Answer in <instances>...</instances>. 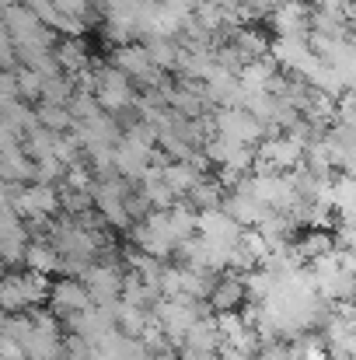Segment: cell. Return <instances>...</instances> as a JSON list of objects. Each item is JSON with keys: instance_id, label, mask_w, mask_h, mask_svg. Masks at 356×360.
Listing matches in <instances>:
<instances>
[{"instance_id": "1", "label": "cell", "mask_w": 356, "mask_h": 360, "mask_svg": "<svg viewBox=\"0 0 356 360\" xmlns=\"http://www.w3.org/2000/svg\"><path fill=\"white\" fill-rule=\"evenodd\" d=\"M53 276L32 273V269H7L0 280V308L4 315H28L42 304H49Z\"/></svg>"}, {"instance_id": "2", "label": "cell", "mask_w": 356, "mask_h": 360, "mask_svg": "<svg viewBox=\"0 0 356 360\" xmlns=\"http://www.w3.org/2000/svg\"><path fill=\"white\" fill-rule=\"evenodd\" d=\"M95 70H98V88H95V98L102 102V109L109 116H122L136 105V84L112 63H98L95 60Z\"/></svg>"}, {"instance_id": "3", "label": "cell", "mask_w": 356, "mask_h": 360, "mask_svg": "<svg viewBox=\"0 0 356 360\" xmlns=\"http://www.w3.org/2000/svg\"><path fill=\"white\" fill-rule=\"evenodd\" d=\"M217 133L220 136H228V140H235V143H244V147H258L269 133H265V126L262 120H255L248 109H217Z\"/></svg>"}, {"instance_id": "4", "label": "cell", "mask_w": 356, "mask_h": 360, "mask_svg": "<svg viewBox=\"0 0 356 360\" xmlns=\"http://www.w3.org/2000/svg\"><path fill=\"white\" fill-rule=\"evenodd\" d=\"M95 304L88 283L81 276H56L53 280V294H49V308L60 315V319H70V315H81Z\"/></svg>"}, {"instance_id": "5", "label": "cell", "mask_w": 356, "mask_h": 360, "mask_svg": "<svg viewBox=\"0 0 356 360\" xmlns=\"http://www.w3.org/2000/svg\"><path fill=\"white\" fill-rule=\"evenodd\" d=\"M276 39H311V21H315V4L308 0H290L269 14Z\"/></svg>"}, {"instance_id": "6", "label": "cell", "mask_w": 356, "mask_h": 360, "mask_svg": "<svg viewBox=\"0 0 356 360\" xmlns=\"http://www.w3.org/2000/svg\"><path fill=\"white\" fill-rule=\"evenodd\" d=\"M224 210L235 217L241 228H258L265 217H269V207L251 193V186H248V179L237 186V189H231L228 193V200H224Z\"/></svg>"}, {"instance_id": "7", "label": "cell", "mask_w": 356, "mask_h": 360, "mask_svg": "<svg viewBox=\"0 0 356 360\" xmlns=\"http://www.w3.org/2000/svg\"><path fill=\"white\" fill-rule=\"evenodd\" d=\"M294 259L301 262V266H315V262H322L325 255H332V252H339V238L329 231V228H308V231H301L297 238H294Z\"/></svg>"}, {"instance_id": "8", "label": "cell", "mask_w": 356, "mask_h": 360, "mask_svg": "<svg viewBox=\"0 0 356 360\" xmlns=\"http://www.w3.org/2000/svg\"><path fill=\"white\" fill-rule=\"evenodd\" d=\"M248 301V283H244V276L235 273V269H228V273H220V280H217V287H213V294H210V311L213 315H228V311H241V304Z\"/></svg>"}, {"instance_id": "9", "label": "cell", "mask_w": 356, "mask_h": 360, "mask_svg": "<svg viewBox=\"0 0 356 360\" xmlns=\"http://www.w3.org/2000/svg\"><path fill=\"white\" fill-rule=\"evenodd\" d=\"M25 269L56 280V276H63V252L49 238H32L28 252H25Z\"/></svg>"}, {"instance_id": "10", "label": "cell", "mask_w": 356, "mask_h": 360, "mask_svg": "<svg viewBox=\"0 0 356 360\" xmlns=\"http://www.w3.org/2000/svg\"><path fill=\"white\" fill-rule=\"evenodd\" d=\"M56 60H60L63 74H70V77L84 74V70L95 63L91 53H88V46H84V39H60V42H56Z\"/></svg>"}, {"instance_id": "11", "label": "cell", "mask_w": 356, "mask_h": 360, "mask_svg": "<svg viewBox=\"0 0 356 360\" xmlns=\"http://www.w3.org/2000/svg\"><path fill=\"white\" fill-rule=\"evenodd\" d=\"M224 200H228V189H224V182H220L217 175H206V179L185 196V203H189L192 210H199V214H206V210H220Z\"/></svg>"}, {"instance_id": "12", "label": "cell", "mask_w": 356, "mask_h": 360, "mask_svg": "<svg viewBox=\"0 0 356 360\" xmlns=\"http://www.w3.org/2000/svg\"><path fill=\"white\" fill-rule=\"evenodd\" d=\"M143 46H147L154 67H161L164 74L178 70V60H182V42L178 39H171V35H150V39H143Z\"/></svg>"}, {"instance_id": "13", "label": "cell", "mask_w": 356, "mask_h": 360, "mask_svg": "<svg viewBox=\"0 0 356 360\" xmlns=\"http://www.w3.org/2000/svg\"><path fill=\"white\" fill-rule=\"evenodd\" d=\"M14 77H18V95H21V102H42V88H46V77L39 74V70H32V67H18L14 70Z\"/></svg>"}, {"instance_id": "14", "label": "cell", "mask_w": 356, "mask_h": 360, "mask_svg": "<svg viewBox=\"0 0 356 360\" xmlns=\"http://www.w3.org/2000/svg\"><path fill=\"white\" fill-rule=\"evenodd\" d=\"M63 360H98V350H95L91 340H84V336H70V333H67Z\"/></svg>"}, {"instance_id": "15", "label": "cell", "mask_w": 356, "mask_h": 360, "mask_svg": "<svg viewBox=\"0 0 356 360\" xmlns=\"http://www.w3.org/2000/svg\"><path fill=\"white\" fill-rule=\"evenodd\" d=\"M255 360H290V343L286 340H269L258 347Z\"/></svg>"}, {"instance_id": "16", "label": "cell", "mask_w": 356, "mask_h": 360, "mask_svg": "<svg viewBox=\"0 0 356 360\" xmlns=\"http://www.w3.org/2000/svg\"><path fill=\"white\" fill-rule=\"evenodd\" d=\"M0 360H28V354H25V347L18 340L0 336Z\"/></svg>"}]
</instances>
